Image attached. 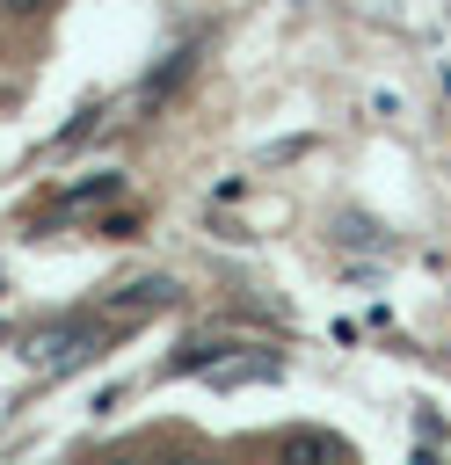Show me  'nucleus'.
Wrapping results in <instances>:
<instances>
[{
	"instance_id": "6",
	"label": "nucleus",
	"mask_w": 451,
	"mask_h": 465,
	"mask_svg": "<svg viewBox=\"0 0 451 465\" xmlns=\"http://www.w3.org/2000/svg\"><path fill=\"white\" fill-rule=\"evenodd\" d=\"M116 189H124V174H87V182H73V189H65V203L80 211V203H102V196H116Z\"/></svg>"
},
{
	"instance_id": "2",
	"label": "nucleus",
	"mask_w": 451,
	"mask_h": 465,
	"mask_svg": "<svg viewBox=\"0 0 451 465\" xmlns=\"http://www.w3.org/2000/svg\"><path fill=\"white\" fill-rule=\"evenodd\" d=\"M160 305H175V283H167V276H138V283H124L102 312H109V320H138V312H160Z\"/></svg>"
},
{
	"instance_id": "8",
	"label": "nucleus",
	"mask_w": 451,
	"mask_h": 465,
	"mask_svg": "<svg viewBox=\"0 0 451 465\" xmlns=\"http://www.w3.org/2000/svg\"><path fill=\"white\" fill-rule=\"evenodd\" d=\"M102 465H145V458H102Z\"/></svg>"
},
{
	"instance_id": "4",
	"label": "nucleus",
	"mask_w": 451,
	"mask_h": 465,
	"mask_svg": "<svg viewBox=\"0 0 451 465\" xmlns=\"http://www.w3.org/2000/svg\"><path fill=\"white\" fill-rule=\"evenodd\" d=\"M255 378L276 385V356H226V363L211 371V385H255Z\"/></svg>"
},
{
	"instance_id": "3",
	"label": "nucleus",
	"mask_w": 451,
	"mask_h": 465,
	"mask_svg": "<svg viewBox=\"0 0 451 465\" xmlns=\"http://www.w3.org/2000/svg\"><path fill=\"white\" fill-rule=\"evenodd\" d=\"M189 65H196V44H182V51H175V58H167V65H160L145 87H138V102H145V109H160V102H167V94L189 80Z\"/></svg>"
},
{
	"instance_id": "5",
	"label": "nucleus",
	"mask_w": 451,
	"mask_h": 465,
	"mask_svg": "<svg viewBox=\"0 0 451 465\" xmlns=\"http://www.w3.org/2000/svg\"><path fill=\"white\" fill-rule=\"evenodd\" d=\"M218 363H226V341H182L167 356V371H218Z\"/></svg>"
},
{
	"instance_id": "7",
	"label": "nucleus",
	"mask_w": 451,
	"mask_h": 465,
	"mask_svg": "<svg viewBox=\"0 0 451 465\" xmlns=\"http://www.w3.org/2000/svg\"><path fill=\"white\" fill-rule=\"evenodd\" d=\"M0 7H7V15H36L44 0H0Z\"/></svg>"
},
{
	"instance_id": "1",
	"label": "nucleus",
	"mask_w": 451,
	"mask_h": 465,
	"mask_svg": "<svg viewBox=\"0 0 451 465\" xmlns=\"http://www.w3.org/2000/svg\"><path fill=\"white\" fill-rule=\"evenodd\" d=\"M276 465H342V443L327 429H284L276 436Z\"/></svg>"
}]
</instances>
